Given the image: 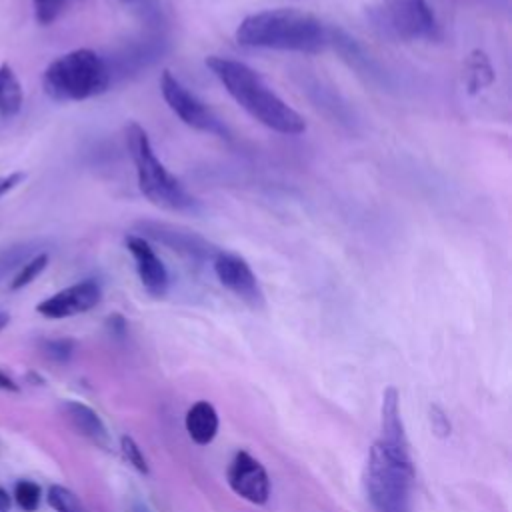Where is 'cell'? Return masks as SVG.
Listing matches in <instances>:
<instances>
[{
  "mask_svg": "<svg viewBox=\"0 0 512 512\" xmlns=\"http://www.w3.org/2000/svg\"><path fill=\"white\" fill-rule=\"evenodd\" d=\"M34 2V14L40 24H50L60 14L66 0H32Z\"/></svg>",
  "mask_w": 512,
  "mask_h": 512,
  "instance_id": "22",
  "label": "cell"
},
{
  "mask_svg": "<svg viewBox=\"0 0 512 512\" xmlns=\"http://www.w3.org/2000/svg\"><path fill=\"white\" fill-rule=\"evenodd\" d=\"M72 340H48L44 342V352L52 358V360H58V362H64L70 358L72 354Z\"/></svg>",
  "mask_w": 512,
  "mask_h": 512,
  "instance_id": "24",
  "label": "cell"
},
{
  "mask_svg": "<svg viewBox=\"0 0 512 512\" xmlns=\"http://www.w3.org/2000/svg\"><path fill=\"white\" fill-rule=\"evenodd\" d=\"M8 320H10V318H8V314H6V312H0V330L8 324Z\"/></svg>",
  "mask_w": 512,
  "mask_h": 512,
  "instance_id": "29",
  "label": "cell"
},
{
  "mask_svg": "<svg viewBox=\"0 0 512 512\" xmlns=\"http://www.w3.org/2000/svg\"><path fill=\"white\" fill-rule=\"evenodd\" d=\"M400 396L394 386H388L382 392V406H380V428L382 436L380 442L394 450L396 454L410 456V444L404 432V424L400 418Z\"/></svg>",
  "mask_w": 512,
  "mask_h": 512,
  "instance_id": "13",
  "label": "cell"
},
{
  "mask_svg": "<svg viewBox=\"0 0 512 512\" xmlns=\"http://www.w3.org/2000/svg\"><path fill=\"white\" fill-rule=\"evenodd\" d=\"M206 66L222 82L226 92L260 124L296 136L306 130L304 118L290 108L248 64L224 56H208Z\"/></svg>",
  "mask_w": 512,
  "mask_h": 512,
  "instance_id": "1",
  "label": "cell"
},
{
  "mask_svg": "<svg viewBox=\"0 0 512 512\" xmlns=\"http://www.w3.org/2000/svg\"><path fill=\"white\" fill-rule=\"evenodd\" d=\"M112 82L108 62L90 48L70 50L48 64L42 86L56 102H80L100 96Z\"/></svg>",
  "mask_w": 512,
  "mask_h": 512,
  "instance_id": "3",
  "label": "cell"
},
{
  "mask_svg": "<svg viewBox=\"0 0 512 512\" xmlns=\"http://www.w3.org/2000/svg\"><path fill=\"white\" fill-rule=\"evenodd\" d=\"M372 26L392 40H434L438 22L426 0H382L370 10Z\"/></svg>",
  "mask_w": 512,
  "mask_h": 512,
  "instance_id": "6",
  "label": "cell"
},
{
  "mask_svg": "<svg viewBox=\"0 0 512 512\" xmlns=\"http://www.w3.org/2000/svg\"><path fill=\"white\" fill-rule=\"evenodd\" d=\"M10 510V496L8 492L0 486V512H8Z\"/></svg>",
  "mask_w": 512,
  "mask_h": 512,
  "instance_id": "28",
  "label": "cell"
},
{
  "mask_svg": "<svg viewBox=\"0 0 512 512\" xmlns=\"http://www.w3.org/2000/svg\"><path fill=\"white\" fill-rule=\"evenodd\" d=\"M0 390H8V392H18L20 390V386L8 376V374H4L2 370H0Z\"/></svg>",
  "mask_w": 512,
  "mask_h": 512,
  "instance_id": "27",
  "label": "cell"
},
{
  "mask_svg": "<svg viewBox=\"0 0 512 512\" xmlns=\"http://www.w3.org/2000/svg\"><path fill=\"white\" fill-rule=\"evenodd\" d=\"M472 74H470V88L476 90V88H482L484 86V80H482V74H486L488 78H492V68L486 60V56L482 52H476L474 58H472Z\"/></svg>",
  "mask_w": 512,
  "mask_h": 512,
  "instance_id": "23",
  "label": "cell"
},
{
  "mask_svg": "<svg viewBox=\"0 0 512 512\" xmlns=\"http://www.w3.org/2000/svg\"><path fill=\"white\" fill-rule=\"evenodd\" d=\"M412 480V458L396 454L376 440L364 470L366 496L374 512H410Z\"/></svg>",
  "mask_w": 512,
  "mask_h": 512,
  "instance_id": "5",
  "label": "cell"
},
{
  "mask_svg": "<svg viewBox=\"0 0 512 512\" xmlns=\"http://www.w3.org/2000/svg\"><path fill=\"white\" fill-rule=\"evenodd\" d=\"M120 450L124 454V458L128 460V464H132L138 472L142 474H148V464H146V458L142 454V450L138 448V444L130 438V436H122L120 438Z\"/></svg>",
  "mask_w": 512,
  "mask_h": 512,
  "instance_id": "21",
  "label": "cell"
},
{
  "mask_svg": "<svg viewBox=\"0 0 512 512\" xmlns=\"http://www.w3.org/2000/svg\"><path fill=\"white\" fill-rule=\"evenodd\" d=\"M430 420H432V428H434V432L438 436L450 434V422H448V418L444 416V412L438 406L430 408Z\"/></svg>",
  "mask_w": 512,
  "mask_h": 512,
  "instance_id": "25",
  "label": "cell"
},
{
  "mask_svg": "<svg viewBox=\"0 0 512 512\" xmlns=\"http://www.w3.org/2000/svg\"><path fill=\"white\" fill-rule=\"evenodd\" d=\"M124 244H126V250L134 258L136 272H138V278H140L144 290L154 298L166 296L168 286H170V276H168L166 266L162 264V260L150 246V242L146 238H142L140 234H128L124 238Z\"/></svg>",
  "mask_w": 512,
  "mask_h": 512,
  "instance_id": "12",
  "label": "cell"
},
{
  "mask_svg": "<svg viewBox=\"0 0 512 512\" xmlns=\"http://www.w3.org/2000/svg\"><path fill=\"white\" fill-rule=\"evenodd\" d=\"M48 504L56 512H82V504L76 498V494L64 486H50L48 488Z\"/></svg>",
  "mask_w": 512,
  "mask_h": 512,
  "instance_id": "19",
  "label": "cell"
},
{
  "mask_svg": "<svg viewBox=\"0 0 512 512\" xmlns=\"http://www.w3.org/2000/svg\"><path fill=\"white\" fill-rule=\"evenodd\" d=\"M236 42L246 48L318 54L330 44V28L304 10H264L250 14L240 22L236 28Z\"/></svg>",
  "mask_w": 512,
  "mask_h": 512,
  "instance_id": "2",
  "label": "cell"
},
{
  "mask_svg": "<svg viewBox=\"0 0 512 512\" xmlns=\"http://www.w3.org/2000/svg\"><path fill=\"white\" fill-rule=\"evenodd\" d=\"M24 102L22 86L10 64H0V116L14 118Z\"/></svg>",
  "mask_w": 512,
  "mask_h": 512,
  "instance_id": "16",
  "label": "cell"
},
{
  "mask_svg": "<svg viewBox=\"0 0 512 512\" xmlns=\"http://www.w3.org/2000/svg\"><path fill=\"white\" fill-rule=\"evenodd\" d=\"M184 426L192 442H196L198 446H206L218 434V414L210 402L198 400L188 408Z\"/></svg>",
  "mask_w": 512,
  "mask_h": 512,
  "instance_id": "14",
  "label": "cell"
},
{
  "mask_svg": "<svg viewBox=\"0 0 512 512\" xmlns=\"http://www.w3.org/2000/svg\"><path fill=\"white\" fill-rule=\"evenodd\" d=\"M100 298H102L100 284L96 280H82L42 300L36 306V312L56 320L68 318V316H76L92 310L100 302Z\"/></svg>",
  "mask_w": 512,
  "mask_h": 512,
  "instance_id": "11",
  "label": "cell"
},
{
  "mask_svg": "<svg viewBox=\"0 0 512 512\" xmlns=\"http://www.w3.org/2000/svg\"><path fill=\"white\" fill-rule=\"evenodd\" d=\"M228 484L234 494L240 498L262 506L268 502L270 496V480L266 468L248 452L240 450L234 454L230 466H228Z\"/></svg>",
  "mask_w": 512,
  "mask_h": 512,
  "instance_id": "10",
  "label": "cell"
},
{
  "mask_svg": "<svg viewBox=\"0 0 512 512\" xmlns=\"http://www.w3.org/2000/svg\"><path fill=\"white\" fill-rule=\"evenodd\" d=\"M14 496L24 512H34L40 504V486L30 480H20L14 486Z\"/></svg>",
  "mask_w": 512,
  "mask_h": 512,
  "instance_id": "20",
  "label": "cell"
},
{
  "mask_svg": "<svg viewBox=\"0 0 512 512\" xmlns=\"http://www.w3.org/2000/svg\"><path fill=\"white\" fill-rule=\"evenodd\" d=\"M212 262H214L216 278L224 288H228L234 296H238L250 308L264 306V292L258 284V278L242 256L218 250Z\"/></svg>",
  "mask_w": 512,
  "mask_h": 512,
  "instance_id": "9",
  "label": "cell"
},
{
  "mask_svg": "<svg viewBox=\"0 0 512 512\" xmlns=\"http://www.w3.org/2000/svg\"><path fill=\"white\" fill-rule=\"evenodd\" d=\"M64 414L68 418V422L88 440L96 442L98 446H108V430L104 426V422L100 420V416L86 404L76 402V400H68L64 402Z\"/></svg>",
  "mask_w": 512,
  "mask_h": 512,
  "instance_id": "15",
  "label": "cell"
},
{
  "mask_svg": "<svg viewBox=\"0 0 512 512\" xmlns=\"http://www.w3.org/2000/svg\"><path fill=\"white\" fill-rule=\"evenodd\" d=\"M126 146L136 168L140 192L158 208L170 212H196L198 200L158 160L146 130L138 122L126 126Z\"/></svg>",
  "mask_w": 512,
  "mask_h": 512,
  "instance_id": "4",
  "label": "cell"
},
{
  "mask_svg": "<svg viewBox=\"0 0 512 512\" xmlns=\"http://www.w3.org/2000/svg\"><path fill=\"white\" fill-rule=\"evenodd\" d=\"M136 230L142 234V238L156 240L170 250H176L182 256L194 258V260H212L218 254V246H214L210 240H206L202 234L174 226L168 222H152V220H142L136 224Z\"/></svg>",
  "mask_w": 512,
  "mask_h": 512,
  "instance_id": "8",
  "label": "cell"
},
{
  "mask_svg": "<svg viewBox=\"0 0 512 512\" xmlns=\"http://www.w3.org/2000/svg\"><path fill=\"white\" fill-rule=\"evenodd\" d=\"M160 90L168 108L190 128L208 132L220 138H230L228 128L222 120L198 98L194 96L170 70H164L160 76Z\"/></svg>",
  "mask_w": 512,
  "mask_h": 512,
  "instance_id": "7",
  "label": "cell"
},
{
  "mask_svg": "<svg viewBox=\"0 0 512 512\" xmlns=\"http://www.w3.org/2000/svg\"><path fill=\"white\" fill-rule=\"evenodd\" d=\"M38 242H18L6 248H0V282L10 276L16 274V270L34 254H38Z\"/></svg>",
  "mask_w": 512,
  "mask_h": 512,
  "instance_id": "17",
  "label": "cell"
},
{
  "mask_svg": "<svg viewBox=\"0 0 512 512\" xmlns=\"http://www.w3.org/2000/svg\"><path fill=\"white\" fill-rule=\"evenodd\" d=\"M48 266V254L46 252H38L32 258H28L12 276L10 280V290H20L24 286H28L38 274L44 272V268Z\"/></svg>",
  "mask_w": 512,
  "mask_h": 512,
  "instance_id": "18",
  "label": "cell"
},
{
  "mask_svg": "<svg viewBox=\"0 0 512 512\" xmlns=\"http://www.w3.org/2000/svg\"><path fill=\"white\" fill-rule=\"evenodd\" d=\"M24 180V174L22 172H12L8 176H2L0 178V196H4L6 192H10L14 186H18L20 182Z\"/></svg>",
  "mask_w": 512,
  "mask_h": 512,
  "instance_id": "26",
  "label": "cell"
}]
</instances>
